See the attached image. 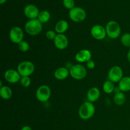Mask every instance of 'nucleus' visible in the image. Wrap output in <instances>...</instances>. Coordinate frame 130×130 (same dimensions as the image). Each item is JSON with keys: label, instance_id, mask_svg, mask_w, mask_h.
Masks as SVG:
<instances>
[{"label": "nucleus", "instance_id": "nucleus-11", "mask_svg": "<svg viewBox=\"0 0 130 130\" xmlns=\"http://www.w3.org/2000/svg\"><path fill=\"white\" fill-rule=\"evenodd\" d=\"M53 42L56 48L60 50L66 49L69 44L68 38L63 34H57Z\"/></svg>", "mask_w": 130, "mask_h": 130}, {"label": "nucleus", "instance_id": "nucleus-21", "mask_svg": "<svg viewBox=\"0 0 130 130\" xmlns=\"http://www.w3.org/2000/svg\"><path fill=\"white\" fill-rule=\"evenodd\" d=\"M114 102L117 105H123L126 102V96L123 92H120L119 93L115 94L114 97Z\"/></svg>", "mask_w": 130, "mask_h": 130}, {"label": "nucleus", "instance_id": "nucleus-5", "mask_svg": "<svg viewBox=\"0 0 130 130\" xmlns=\"http://www.w3.org/2000/svg\"><path fill=\"white\" fill-rule=\"evenodd\" d=\"M71 77L77 80H81L87 75V71L85 66L81 64L73 65L69 69Z\"/></svg>", "mask_w": 130, "mask_h": 130}, {"label": "nucleus", "instance_id": "nucleus-6", "mask_svg": "<svg viewBox=\"0 0 130 130\" xmlns=\"http://www.w3.org/2000/svg\"><path fill=\"white\" fill-rule=\"evenodd\" d=\"M69 15L72 21L75 22H81L86 19V13L82 8L74 7L70 10Z\"/></svg>", "mask_w": 130, "mask_h": 130}, {"label": "nucleus", "instance_id": "nucleus-17", "mask_svg": "<svg viewBox=\"0 0 130 130\" xmlns=\"http://www.w3.org/2000/svg\"><path fill=\"white\" fill-rule=\"evenodd\" d=\"M69 28V24L67 21L64 20H59L56 24L55 30L57 34H63Z\"/></svg>", "mask_w": 130, "mask_h": 130}, {"label": "nucleus", "instance_id": "nucleus-7", "mask_svg": "<svg viewBox=\"0 0 130 130\" xmlns=\"http://www.w3.org/2000/svg\"><path fill=\"white\" fill-rule=\"evenodd\" d=\"M52 94L50 88L47 85H42L39 86L36 91V99L41 102H46L50 99Z\"/></svg>", "mask_w": 130, "mask_h": 130}, {"label": "nucleus", "instance_id": "nucleus-14", "mask_svg": "<svg viewBox=\"0 0 130 130\" xmlns=\"http://www.w3.org/2000/svg\"><path fill=\"white\" fill-rule=\"evenodd\" d=\"M91 57H92V54L91 52L88 50L84 49L81 50L76 53L75 59L79 63H84V62H88L91 60Z\"/></svg>", "mask_w": 130, "mask_h": 130}, {"label": "nucleus", "instance_id": "nucleus-1", "mask_svg": "<svg viewBox=\"0 0 130 130\" xmlns=\"http://www.w3.org/2000/svg\"><path fill=\"white\" fill-rule=\"evenodd\" d=\"M95 112V107L92 102L88 101L83 103L79 109V116L83 120H88L92 118Z\"/></svg>", "mask_w": 130, "mask_h": 130}, {"label": "nucleus", "instance_id": "nucleus-24", "mask_svg": "<svg viewBox=\"0 0 130 130\" xmlns=\"http://www.w3.org/2000/svg\"><path fill=\"white\" fill-rule=\"evenodd\" d=\"M18 47H19V50L22 52H27L30 48L29 43L24 40L18 44Z\"/></svg>", "mask_w": 130, "mask_h": 130}, {"label": "nucleus", "instance_id": "nucleus-8", "mask_svg": "<svg viewBox=\"0 0 130 130\" xmlns=\"http://www.w3.org/2000/svg\"><path fill=\"white\" fill-rule=\"evenodd\" d=\"M123 77V71L119 66H113L109 71L108 79L113 83H119Z\"/></svg>", "mask_w": 130, "mask_h": 130}, {"label": "nucleus", "instance_id": "nucleus-28", "mask_svg": "<svg viewBox=\"0 0 130 130\" xmlns=\"http://www.w3.org/2000/svg\"><path fill=\"white\" fill-rule=\"evenodd\" d=\"M86 66L89 69H93L95 67V62L92 60H90L88 62H86Z\"/></svg>", "mask_w": 130, "mask_h": 130}, {"label": "nucleus", "instance_id": "nucleus-18", "mask_svg": "<svg viewBox=\"0 0 130 130\" xmlns=\"http://www.w3.org/2000/svg\"><path fill=\"white\" fill-rule=\"evenodd\" d=\"M118 87L122 92H126L130 91V77H123L119 82Z\"/></svg>", "mask_w": 130, "mask_h": 130}, {"label": "nucleus", "instance_id": "nucleus-30", "mask_svg": "<svg viewBox=\"0 0 130 130\" xmlns=\"http://www.w3.org/2000/svg\"><path fill=\"white\" fill-rule=\"evenodd\" d=\"M127 58H128V60L129 61V62L130 63V48L128 52V54H127Z\"/></svg>", "mask_w": 130, "mask_h": 130}, {"label": "nucleus", "instance_id": "nucleus-12", "mask_svg": "<svg viewBox=\"0 0 130 130\" xmlns=\"http://www.w3.org/2000/svg\"><path fill=\"white\" fill-rule=\"evenodd\" d=\"M24 12L25 16L31 20V19H38L40 11H39L38 7L35 5H28L24 8Z\"/></svg>", "mask_w": 130, "mask_h": 130}, {"label": "nucleus", "instance_id": "nucleus-3", "mask_svg": "<svg viewBox=\"0 0 130 130\" xmlns=\"http://www.w3.org/2000/svg\"><path fill=\"white\" fill-rule=\"evenodd\" d=\"M107 36L110 39H116L121 35V29L119 24L117 22L111 20L107 24L105 27Z\"/></svg>", "mask_w": 130, "mask_h": 130}, {"label": "nucleus", "instance_id": "nucleus-19", "mask_svg": "<svg viewBox=\"0 0 130 130\" xmlns=\"http://www.w3.org/2000/svg\"><path fill=\"white\" fill-rule=\"evenodd\" d=\"M0 96L5 100L10 99L12 96L11 89L7 86H3L0 88Z\"/></svg>", "mask_w": 130, "mask_h": 130}, {"label": "nucleus", "instance_id": "nucleus-16", "mask_svg": "<svg viewBox=\"0 0 130 130\" xmlns=\"http://www.w3.org/2000/svg\"><path fill=\"white\" fill-rule=\"evenodd\" d=\"M70 75L69 69L66 67H59L54 72V76L58 80H64Z\"/></svg>", "mask_w": 130, "mask_h": 130}, {"label": "nucleus", "instance_id": "nucleus-25", "mask_svg": "<svg viewBox=\"0 0 130 130\" xmlns=\"http://www.w3.org/2000/svg\"><path fill=\"white\" fill-rule=\"evenodd\" d=\"M20 83L23 87L27 88L30 85L31 80L29 77H22L21 79H20Z\"/></svg>", "mask_w": 130, "mask_h": 130}, {"label": "nucleus", "instance_id": "nucleus-4", "mask_svg": "<svg viewBox=\"0 0 130 130\" xmlns=\"http://www.w3.org/2000/svg\"><path fill=\"white\" fill-rule=\"evenodd\" d=\"M35 67L30 61H23L17 67V71L22 77H29L34 72Z\"/></svg>", "mask_w": 130, "mask_h": 130}, {"label": "nucleus", "instance_id": "nucleus-26", "mask_svg": "<svg viewBox=\"0 0 130 130\" xmlns=\"http://www.w3.org/2000/svg\"><path fill=\"white\" fill-rule=\"evenodd\" d=\"M63 4L65 7L70 10L74 8L75 3L74 0H63Z\"/></svg>", "mask_w": 130, "mask_h": 130}, {"label": "nucleus", "instance_id": "nucleus-29", "mask_svg": "<svg viewBox=\"0 0 130 130\" xmlns=\"http://www.w3.org/2000/svg\"><path fill=\"white\" fill-rule=\"evenodd\" d=\"M21 130H32V128H30V126H23Z\"/></svg>", "mask_w": 130, "mask_h": 130}, {"label": "nucleus", "instance_id": "nucleus-13", "mask_svg": "<svg viewBox=\"0 0 130 130\" xmlns=\"http://www.w3.org/2000/svg\"><path fill=\"white\" fill-rule=\"evenodd\" d=\"M20 75L17 71L15 69H8L5 72L4 77L6 81L10 83H16L20 79Z\"/></svg>", "mask_w": 130, "mask_h": 130}, {"label": "nucleus", "instance_id": "nucleus-22", "mask_svg": "<svg viewBox=\"0 0 130 130\" xmlns=\"http://www.w3.org/2000/svg\"><path fill=\"white\" fill-rule=\"evenodd\" d=\"M50 17L51 15L49 11H47V10H43V11H41L39 12L38 19L41 23H46L49 21Z\"/></svg>", "mask_w": 130, "mask_h": 130}, {"label": "nucleus", "instance_id": "nucleus-27", "mask_svg": "<svg viewBox=\"0 0 130 130\" xmlns=\"http://www.w3.org/2000/svg\"><path fill=\"white\" fill-rule=\"evenodd\" d=\"M56 36H57L56 32L52 30L47 31L46 34V36L47 39H48L49 40H54Z\"/></svg>", "mask_w": 130, "mask_h": 130}, {"label": "nucleus", "instance_id": "nucleus-20", "mask_svg": "<svg viewBox=\"0 0 130 130\" xmlns=\"http://www.w3.org/2000/svg\"><path fill=\"white\" fill-rule=\"evenodd\" d=\"M114 89H115V87H114V83L112 82L111 81L108 79L104 82L103 85V90L105 93H112L114 91Z\"/></svg>", "mask_w": 130, "mask_h": 130}, {"label": "nucleus", "instance_id": "nucleus-10", "mask_svg": "<svg viewBox=\"0 0 130 130\" xmlns=\"http://www.w3.org/2000/svg\"><path fill=\"white\" fill-rule=\"evenodd\" d=\"M91 34L95 39L97 40H102L107 36L105 28L100 25H95L91 29Z\"/></svg>", "mask_w": 130, "mask_h": 130}, {"label": "nucleus", "instance_id": "nucleus-9", "mask_svg": "<svg viewBox=\"0 0 130 130\" xmlns=\"http://www.w3.org/2000/svg\"><path fill=\"white\" fill-rule=\"evenodd\" d=\"M9 36L12 43L19 44L24 39V32L22 29L19 27H13L10 30Z\"/></svg>", "mask_w": 130, "mask_h": 130}, {"label": "nucleus", "instance_id": "nucleus-15", "mask_svg": "<svg viewBox=\"0 0 130 130\" xmlns=\"http://www.w3.org/2000/svg\"><path fill=\"white\" fill-rule=\"evenodd\" d=\"M100 96V91L98 88L93 87L88 90L87 93V99L90 102H95Z\"/></svg>", "mask_w": 130, "mask_h": 130}, {"label": "nucleus", "instance_id": "nucleus-23", "mask_svg": "<svg viewBox=\"0 0 130 130\" xmlns=\"http://www.w3.org/2000/svg\"><path fill=\"white\" fill-rule=\"evenodd\" d=\"M121 42L124 46L130 48V33H124L122 35Z\"/></svg>", "mask_w": 130, "mask_h": 130}, {"label": "nucleus", "instance_id": "nucleus-31", "mask_svg": "<svg viewBox=\"0 0 130 130\" xmlns=\"http://www.w3.org/2000/svg\"><path fill=\"white\" fill-rule=\"evenodd\" d=\"M6 1V0H0V4H1V5H2V4L5 3Z\"/></svg>", "mask_w": 130, "mask_h": 130}, {"label": "nucleus", "instance_id": "nucleus-2", "mask_svg": "<svg viewBox=\"0 0 130 130\" xmlns=\"http://www.w3.org/2000/svg\"><path fill=\"white\" fill-rule=\"evenodd\" d=\"M43 29L42 23L36 19H31L26 22L25 30L28 34L30 36H37L40 34Z\"/></svg>", "mask_w": 130, "mask_h": 130}]
</instances>
